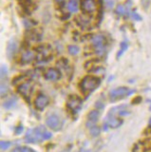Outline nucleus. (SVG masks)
Returning <instances> with one entry per match:
<instances>
[{"instance_id":"9d476101","label":"nucleus","mask_w":151,"mask_h":152,"mask_svg":"<svg viewBox=\"0 0 151 152\" xmlns=\"http://www.w3.org/2000/svg\"><path fill=\"white\" fill-rule=\"evenodd\" d=\"M61 76H62L61 71L56 69H49L44 73V78L47 81H51V82L58 81L59 79H61Z\"/></svg>"},{"instance_id":"7c9ffc66","label":"nucleus","mask_w":151,"mask_h":152,"mask_svg":"<svg viewBox=\"0 0 151 152\" xmlns=\"http://www.w3.org/2000/svg\"><path fill=\"white\" fill-rule=\"evenodd\" d=\"M142 6H143L145 10L147 9L149 6H150V4H151V0H142Z\"/></svg>"},{"instance_id":"b1692460","label":"nucleus","mask_w":151,"mask_h":152,"mask_svg":"<svg viewBox=\"0 0 151 152\" xmlns=\"http://www.w3.org/2000/svg\"><path fill=\"white\" fill-rule=\"evenodd\" d=\"M89 133H90V135L92 137H97L100 135V133H101V128L97 126H94L92 127L89 128Z\"/></svg>"},{"instance_id":"f03ea898","label":"nucleus","mask_w":151,"mask_h":152,"mask_svg":"<svg viewBox=\"0 0 151 152\" xmlns=\"http://www.w3.org/2000/svg\"><path fill=\"white\" fill-rule=\"evenodd\" d=\"M101 85V79L96 76L88 75L84 77L79 84L80 90L85 95H89L93 92L96 88H98Z\"/></svg>"},{"instance_id":"c9c22d12","label":"nucleus","mask_w":151,"mask_h":152,"mask_svg":"<svg viewBox=\"0 0 151 152\" xmlns=\"http://www.w3.org/2000/svg\"><path fill=\"white\" fill-rule=\"evenodd\" d=\"M54 1L57 3V4H59V5H63L65 3L66 0H54Z\"/></svg>"},{"instance_id":"2eb2a0df","label":"nucleus","mask_w":151,"mask_h":152,"mask_svg":"<svg viewBox=\"0 0 151 152\" xmlns=\"http://www.w3.org/2000/svg\"><path fill=\"white\" fill-rule=\"evenodd\" d=\"M130 8H131V2L129 1L128 4H127L126 2V5L125 6V5H118V6L116 7L115 9V12L117 15L119 16H124V15H128V14L130 13Z\"/></svg>"},{"instance_id":"c85d7f7f","label":"nucleus","mask_w":151,"mask_h":152,"mask_svg":"<svg viewBox=\"0 0 151 152\" xmlns=\"http://www.w3.org/2000/svg\"><path fill=\"white\" fill-rule=\"evenodd\" d=\"M131 18L133 19V20H135V21H141L142 20V16L136 12H131Z\"/></svg>"},{"instance_id":"0eeeda50","label":"nucleus","mask_w":151,"mask_h":152,"mask_svg":"<svg viewBox=\"0 0 151 152\" xmlns=\"http://www.w3.org/2000/svg\"><path fill=\"white\" fill-rule=\"evenodd\" d=\"M32 89H34V85H32V83L31 82V81L23 82V83L18 85V87H17L18 93L21 94L22 96L29 102H30V96L32 92Z\"/></svg>"},{"instance_id":"a878e982","label":"nucleus","mask_w":151,"mask_h":152,"mask_svg":"<svg viewBox=\"0 0 151 152\" xmlns=\"http://www.w3.org/2000/svg\"><path fill=\"white\" fill-rule=\"evenodd\" d=\"M12 152H36L34 151L31 147H27V146H17L13 149Z\"/></svg>"},{"instance_id":"dca6fc26","label":"nucleus","mask_w":151,"mask_h":152,"mask_svg":"<svg viewBox=\"0 0 151 152\" xmlns=\"http://www.w3.org/2000/svg\"><path fill=\"white\" fill-rule=\"evenodd\" d=\"M75 22H76V24L80 28H84V30H86V28H88L89 26H90V20L84 15L77 16L76 18H75Z\"/></svg>"},{"instance_id":"72a5a7b5","label":"nucleus","mask_w":151,"mask_h":152,"mask_svg":"<svg viewBox=\"0 0 151 152\" xmlns=\"http://www.w3.org/2000/svg\"><path fill=\"white\" fill-rule=\"evenodd\" d=\"M95 107L97 109H102V108H104V104L101 101H98L95 103Z\"/></svg>"},{"instance_id":"9b49d317","label":"nucleus","mask_w":151,"mask_h":152,"mask_svg":"<svg viewBox=\"0 0 151 152\" xmlns=\"http://www.w3.org/2000/svg\"><path fill=\"white\" fill-rule=\"evenodd\" d=\"M108 114L118 115V116H127L130 114V111L127 110V106H125V104H122V106L111 108L109 112H108Z\"/></svg>"},{"instance_id":"4be33fe9","label":"nucleus","mask_w":151,"mask_h":152,"mask_svg":"<svg viewBox=\"0 0 151 152\" xmlns=\"http://www.w3.org/2000/svg\"><path fill=\"white\" fill-rule=\"evenodd\" d=\"M9 92V86L8 83L5 82V79H1V97H5V95Z\"/></svg>"},{"instance_id":"cd10ccee","label":"nucleus","mask_w":151,"mask_h":152,"mask_svg":"<svg viewBox=\"0 0 151 152\" xmlns=\"http://www.w3.org/2000/svg\"><path fill=\"white\" fill-rule=\"evenodd\" d=\"M89 71H90V72H94V73H103L104 71H105V69L101 68V66H94V68L89 69Z\"/></svg>"},{"instance_id":"f3484780","label":"nucleus","mask_w":151,"mask_h":152,"mask_svg":"<svg viewBox=\"0 0 151 152\" xmlns=\"http://www.w3.org/2000/svg\"><path fill=\"white\" fill-rule=\"evenodd\" d=\"M16 103H17V98L15 96H12L11 98H9L8 100H6V101L2 104V107L5 109H11L16 106Z\"/></svg>"},{"instance_id":"1a4fd4ad","label":"nucleus","mask_w":151,"mask_h":152,"mask_svg":"<svg viewBox=\"0 0 151 152\" xmlns=\"http://www.w3.org/2000/svg\"><path fill=\"white\" fill-rule=\"evenodd\" d=\"M97 5L95 0H83L81 3V9L84 13H92L96 11Z\"/></svg>"},{"instance_id":"bb28decb","label":"nucleus","mask_w":151,"mask_h":152,"mask_svg":"<svg viewBox=\"0 0 151 152\" xmlns=\"http://www.w3.org/2000/svg\"><path fill=\"white\" fill-rule=\"evenodd\" d=\"M11 145H12V142L9 141H1V142H0V147H1L2 150L8 149Z\"/></svg>"},{"instance_id":"4468645a","label":"nucleus","mask_w":151,"mask_h":152,"mask_svg":"<svg viewBox=\"0 0 151 152\" xmlns=\"http://www.w3.org/2000/svg\"><path fill=\"white\" fill-rule=\"evenodd\" d=\"M35 54L34 51L31 50H25L24 52L22 53L21 55V58H20V63L22 65H27V64H30L31 63L32 61L35 59Z\"/></svg>"},{"instance_id":"5701e85b","label":"nucleus","mask_w":151,"mask_h":152,"mask_svg":"<svg viewBox=\"0 0 151 152\" xmlns=\"http://www.w3.org/2000/svg\"><path fill=\"white\" fill-rule=\"evenodd\" d=\"M68 51H69V54L76 55V54L79 53L80 48L78 46H76V45H69V46H68Z\"/></svg>"},{"instance_id":"7ed1b4c3","label":"nucleus","mask_w":151,"mask_h":152,"mask_svg":"<svg viewBox=\"0 0 151 152\" xmlns=\"http://www.w3.org/2000/svg\"><path fill=\"white\" fill-rule=\"evenodd\" d=\"M91 45L95 53L98 55H103L107 50V40L103 34H95L91 37Z\"/></svg>"},{"instance_id":"393cba45","label":"nucleus","mask_w":151,"mask_h":152,"mask_svg":"<svg viewBox=\"0 0 151 152\" xmlns=\"http://www.w3.org/2000/svg\"><path fill=\"white\" fill-rule=\"evenodd\" d=\"M23 23H24L25 28H27V30H29V31L31 30V28L36 25V23L34 20H31V19H24Z\"/></svg>"},{"instance_id":"e433bc0d","label":"nucleus","mask_w":151,"mask_h":152,"mask_svg":"<svg viewBox=\"0 0 151 152\" xmlns=\"http://www.w3.org/2000/svg\"><path fill=\"white\" fill-rule=\"evenodd\" d=\"M148 125H149V127H151V117H150L149 121H148Z\"/></svg>"},{"instance_id":"f257e3e1","label":"nucleus","mask_w":151,"mask_h":152,"mask_svg":"<svg viewBox=\"0 0 151 152\" xmlns=\"http://www.w3.org/2000/svg\"><path fill=\"white\" fill-rule=\"evenodd\" d=\"M51 137H53L51 132L47 130L43 126H39L28 130L24 140L27 144H38L42 141L50 139Z\"/></svg>"},{"instance_id":"c756f323","label":"nucleus","mask_w":151,"mask_h":152,"mask_svg":"<svg viewBox=\"0 0 151 152\" xmlns=\"http://www.w3.org/2000/svg\"><path fill=\"white\" fill-rule=\"evenodd\" d=\"M104 2H105V5L108 9H112L113 6H114V1L113 0H104Z\"/></svg>"},{"instance_id":"6e6552de","label":"nucleus","mask_w":151,"mask_h":152,"mask_svg":"<svg viewBox=\"0 0 151 152\" xmlns=\"http://www.w3.org/2000/svg\"><path fill=\"white\" fill-rule=\"evenodd\" d=\"M49 104H50L49 97L43 93H39L34 100V107L37 110H40V111L44 110V109L49 106Z\"/></svg>"},{"instance_id":"aec40b11","label":"nucleus","mask_w":151,"mask_h":152,"mask_svg":"<svg viewBox=\"0 0 151 152\" xmlns=\"http://www.w3.org/2000/svg\"><path fill=\"white\" fill-rule=\"evenodd\" d=\"M68 10L69 11V12H77L79 10V4L77 0H69L68 5Z\"/></svg>"},{"instance_id":"a211bd4d","label":"nucleus","mask_w":151,"mask_h":152,"mask_svg":"<svg viewBox=\"0 0 151 152\" xmlns=\"http://www.w3.org/2000/svg\"><path fill=\"white\" fill-rule=\"evenodd\" d=\"M29 38L34 42H39L42 39V34L36 30H30L29 31Z\"/></svg>"},{"instance_id":"6ab92c4d","label":"nucleus","mask_w":151,"mask_h":152,"mask_svg":"<svg viewBox=\"0 0 151 152\" xmlns=\"http://www.w3.org/2000/svg\"><path fill=\"white\" fill-rule=\"evenodd\" d=\"M99 117H100V112L97 109H94V110H91L88 114V121L96 124L99 120Z\"/></svg>"},{"instance_id":"473e14b6","label":"nucleus","mask_w":151,"mask_h":152,"mask_svg":"<svg viewBox=\"0 0 151 152\" xmlns=\"http://www.w3.org/2000/svg\"><path fill=\"white\" fill-rule=\"evenodd\" d=\"M7 68L4 65L1 66V79L3 78H5L6 77V75H7Z\"/></svg>"},{"instance_id":"20e7f679","label":"nucleus","mask_w":151,"mask_h":152,"mask_svg":"<svg viewBox=\"0 0 151 152\" xmlns=\"http://www.w3.org/2000/svg\"><path fill=\"white\" fill-rule=\"evenodd\" d=\"M135 92V89H130L127 87H119L112 89L109 92V100L111 102H116L122 100L125 97H128L129 95Z\"/></svg>"},{"instance_id":"412c9836","label":"nucleus","mask_w":151,"mask_h":152,"mask_svg":"<svg viewBox=\"0 0 151 152\" xmlns=\"http://www.w3.org/2000/svg\"><path fill=\"white\" fill-rule=\"evenodd\" d=\"M128 49V43H127L126 41H123L121 43V45H120V50L119 51H118V53H117V58L119 59L120 57L125 53V51Z\"/></svg>"},{"instance_id":"ddd939ff","label":"nucleus","mask_w":151,"mask_h":152,"mask_svg":"<svg viewBox=\"0 0 151 152\" xmlns=\"http://www.w3.org/2000/svg\"><path fill=\"white\" fill-rule=\"evenodd\" d=\"M18 50V43L15 39H12L8 43L7 46V55L9 59H12L13 56L15 55L16 51Z\"/></svg>"},{"instance_id":"423d86ee","label":"nucleus","mask_w":151,"mask_h":152,"mask_svg":"<svg viewBox=\"0 0 151 152\" xmlns=\"http://www.w3.org/2000/svg\"><path fill=\"white\" fill-rule=\"evenodd\" d=\"M46 125L53 131H59L63 126V122L61 118L56 114L49 115L46 119Z\"/></svg>"},{"instance_id":"f704fd0d","label":"nucleus","mask_w":151,"mask_h":152,"mask_svg":"<svg viewBox=\"0 0 151 152\" xmlns=\"http://www.w3.org/2000/svg\"><path fill=\"white\" fill-rule=\"evenodd\" d=\"M141 101H142V97L138 96V97H136V98L133 99V101H132V103H133V104H139Z\"/></svg>"},{"instance_id":"39448f33","label":"nucleus","mask_w":151,"mask_h":152,"mask_svg":"<svg viewBox=\"0 0 151 152\" xmlns=\"http://www.w3.org/2000/svg\"><path fill=\"white\" fill-rule=\"evenodd\" d=\"M83 101L78 95H69L67 100V108L72 114H76L82 108Z\"/></svg>"},{"instance_id":"f8f14e48","label":"nucleus","mask_w":151,"mask_h":152,"mask_svg":"<svg viewBox=\"0 0 151 152\" xmlns=\"http://www.w3.org/2000/svg\"><path fill=\"white\" fill-rule=\"evenodd\" d=\"M107 124L108 126L111 128H118L122 126L123 120L120 118H118L116 115H112V114H107Z\"/></svg>"},{"instance_id":"2f4dec72","label":"nucleus","mask_w":151,"mask_h":152,"mask_svg":"<svg viewBox=\"0 0 151 152\" xmlns=\"http://www.w3.org/2000/svg\"><path fill=\"white\" fill-rule=\"evenodd\" d=\"M23 129H24V127H23V126H22V125H18V126L15 127V134H16V135L21 134V133L23 132Z\"/></svg>"}]
</instances>
